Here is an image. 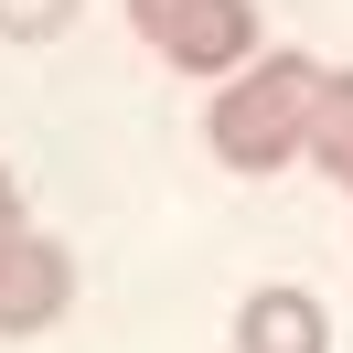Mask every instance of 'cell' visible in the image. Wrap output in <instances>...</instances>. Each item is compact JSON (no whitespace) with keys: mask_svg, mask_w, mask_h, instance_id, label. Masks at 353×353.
<instances>
[{"mask_svg":"<svg viewBox=\"0 0 353 353\" xmlns=\"http://www.w3.org/2000/svg\"><path fill=\"white\" fill-rule=\"evenodd\" d=\"M321 75H332V65H310V54H268V65L225 75L214 118H203L214 161H225V172H279V161H300V129H310Z\"/></svg>","mask_w":353,"mask_h":353,"instance_id":"cell-1","label":"cell"},{"mask_svg":"<svg viewBox=\"0 0 353 353\" xmlns=\"http://www.w3.org/2000/svg\"><path fill=\"white\" fill-rule=\"evenodd\" d=\"M129 22L150 32V54H172L182 75H236L257 54V11L246 0H129Z\"/></svg>","mask_w":353,"mask_h":353,"instance_id":"cell-2","label":"cell"},{"mask_svg":"<svg viewBox=\"0 0 353 353\" xmlns=\"http://www.w3.org/2000/svg\"><path fill=\"white\" fill-rule=\"evenodd\" d=\"M75 300V257L54 236H11L0 246V332H54Z\"/></svg>","mask_w":353,"mask_h":353,"instance_id":"cell-3","label":"cell"},{"mask_svg":"<svg viewBox=\"0 0 353 353\" xmlns=\"http://www.w3.org/2000/svg\"><path fill=\"white\" fill-rule=\"evenodd\" d=\"M236 353H332V321L310 289H257L236 310Z\"/></svg>","mask_w":353,"mask_h":353,"instance_id":"cell-4","label":"cell"},{"mask_svg":"<svg viewBox=\"0 0 353 353\" xmlns=\"http://www.w3.org/2000/svg\"><path fill=\"white\" fill-rule=\"evenodd\" d=\"M300 150H310V161H321V172L353 193V75H343V65H332V75H321V97H310V129H300Z\"/></svg>","mask_w":353,"mask_h":353,"instance_id":"cell-5","label":"cell"},{"mask_svg":"<svg viewBox=\"0 0 353 353\" xmlns=\"http://www.w3.org/2000/svg\"><path fill=\"white\" fill-rule=\"evenodd\" d=\"M75 22V0H0V43H54Z\"/></svg>","mask_w":353,"mask_h":353,"instance_id":"cell-6","label":"cell"},{"mask_svg":"<svg viewBox=\"0 0 353 353\" xmlns=\"http://www.w3.org/2000/svg\"><path fill=\"white\" fill-rule=\"evenodd\" d=\"M11 236H32V225H22V193H11V172H0V246H11Z\"/></svg>","mask_w":353,"mask_h":353,"instance_id":"cell-7","label":"cell"}]
</instances>
